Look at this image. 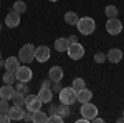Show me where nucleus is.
Masks as SVG:
<instances>
[{
    "label": "nucleus",
    "instance_id": "obj_29",
    "mask_svg": "<svg viewBox=\"0 0 124 123\" xmlns=\"http://www.w3.org/2000/svg\"><path fill=\"white\" fill-rule=\"evenodd\" d=\"M8 108H10V105H8V100H0V113H8Z\"/></svg>",
    "mask_w": 124,
    "mask_h": 123
},
{
    "label": "nucleus",
    "instance_id": "obj_1",
    "mask_svg": "<svg viewBox=\"0 0 124 123\" xmlns=\"http://www.w3.org/2000/svg\"><path fill=\"white\" fill-rule=\"evenodd\" d=\"M76 28L81 35H91L96 30V22L91 17H81L76 23Z\"/></svg>",
    "mask_w": 124,
    "mask_h": 123
},
{
    "label": "nucleus",
    "instance_id": "obj_23",
    "mask_svg": "<svg viewBox=\"0 0 124 123\" xmlns=\"http://www.w3.org/2000/svg\"><path fill=\"white\" fill-rule=\"evenodd\" d=\"M56 113H58V115H61L63 118H68V116H70V113H71V108H70V105L61 103V105H60V106L56 108Z\"/></svg>",
    "mask_w": 124,
    "mask_h": 123
},
{
    "label": "nucleus",
    "instance_id": "obj_26",
    "mask_svg": "<svg viewBox=\"0 0 124 123\" xmlns=\"http://www.w3.org/2000/svg\"><path fill=\"white\" fill-rule=\"evenodd\" d=\"M13 10L17 12V13H23V12H27V3L23 2V0H18V2H15L13 3Z\"/></svg>",
    "mask_w": 124,
    "mask_h": 123
},
{
    "label": "nucleus",
    "instance_id": "obj_14",
    "mask_svg": "<svg viewBox=\"0 0 124 123\" xmlns=\"http://www.w3.org/2000/svg\"><path fill=\"white\" fill-rule=\"evenodd\" d=\"M106 58L111 62V63H119L123 60V52L119 48H111L108 53H106Z\"/></svg>",
    "mask_w": 124,
    "mask_h": 123
},
{
    "label": "nucleus",
    "instance_id": "obj_3",
    "mask_svg": "<svg viewBox=\"0 0 124 123\" xmlns=\"http://www.w3.org/2000/svg\"><path fill=\"white\" fill-rule=\"evenodd\" d=\"M18 60H20V63H23V65L31 63V62L35 60V47H33L31 43L23 45L18 52Z\"/></svg>",
    "mask_w": 124,
    "mask_h": 123
},
{
    "label": "nucleus",
    "instance_id": "obj_25",
    "mask_svg": "<svg viewBox=\"0 0 124 123\" xmlns=\"http://www.w3.org/2000/svg\"><path fill=\"white\" fill-rule=\"evenodd\" d=\"M15 90H18V92H22V93H25V95L30 93V88L27 85V82H20V80L15 82Z\"/></svg>",
    "mask_w": 124,
    "mask_h": 123
},
{
    "label": "nucleus",
    "instance_id": "obj_18",
    "mask_svg": "<svg viewBox=\"0 0 124 123\" xmlns=\"http://www.w3.org/2000/svg\"><path fill=\"white\" fill-rule=\"evenodd\" d=\"M68 45H70V42H68V37H60V38H56L55 40V50L56 52H66V48H68Z\"/></svg>",
    "mask_w": 124,
    "mask_h": 123
},
{
    "label": "nucleus",
    "instance_id": "obj_2",
    "mask_svg": "<svg viewBox=\"0 0 124 123\" xmlns=\"http://www.w3.org/2000/svg\"><path fill=\"white\" fill-rule=\"evenodd\" d=\"M58 95H60V102L65 105H70V106L78 102V92L73 86H63Z\"/></svg>",
    "mask_w": 124,
    "mask_h": 123
},
{
    "label": "nucleus",
    "instance_id": "obj_37",
    "mask_svg": "<svg viewBox=\"0 0 124 123\" xmlns=\"http://www.w3.org/2000/svg\"><path fill=\"white\" fill-rule=\"evenodd\" d=\"M68 42H70V43H75V42H78V37L76 35H70V37H68Z\"/></svg>",
    "mask_w": 124,
    "mask_h": 123
},
{
    "label": "nucleus",
    "instance_id": "obj_22",
    "mask_svg": "<svg viewBox=\"0 0 124 123\" xmlns=\"http://www.w3.org/2000/svg\"><path fill=\"white\" fill-rule=\"evenodd\" d=\"M104 13H106V17H108V19H114V17H117L119 10H117V7H116V5H106Z\"/></svg>",
    "mask_w": 124,
    "mask_h": 123
},
{
    "label": "nucleus",
    "instance_id": "obj_34",
    "mask_svg": "<svg viewBox=\"0 0 124 123\" xmlns=\"http://www.w3.org/2000/svg\"><path fill=\"white\" fill-rule=\"evenodd\" d=\"M51 85H53V82H51L50 78H46V80L41 82V86H43V88H51Z\"/></svg>",
    "mask_w": 124,
    "mask_h": 123
},
{
    "label": "nucleus",
    "instance_id": "obj_4",
    "mask_svg": "<svg viewBox=\"0 0 124 123\" xmlns=\"http://www.w3.org/2000/svg\"><path fill=\"white\" fill-rule=\"evenodd\" d=\"M66 53L71 60H79V58L85 57V47L79 43V42H75V43H70L66 48Z\"/></svg>",
    "mask_w": 124,
    "mask_h": 123
},
{
    "label": "nucleus",
    "instance_id": "obj_7",
    "mask_svg": "<svg viewBox=\"0 0 124 123\" xmlns=\"http://www.w3.org/2000/svg\"><path fill=\"white\" fill-rule=\"evenodd\" d=\"M25 105H27V110L30 112H38L41 110V105L43 102L38 98V95H27V98H25Z\"/></svg>",
    "mask_w": 124,
    "mask_h": 123
},
{
    "label": "nucleus",
    "instance_id": "obj_30",
    "mask_svg": "<svg viewBox=\"0 0 124 123\" xmlns=\"http://www.w3.org/2000/svg\"><path fill=\"white\" fill-rule=\"evenodd\" d=\"M106 60H108V58H106V53H103V52H98V53L94 55V62L96 63H104Z\"/></svg>",
    "mask_w": 124,
    "mask_h": 123
},
{
    "label": "nucleus",
    "instance_id": "obj_13",
    "mask_svg": "<svg viewBox=\"0 0 124 123\" xmlns=\"http://www.w3.org/2000/svg\"><path fill=\"white\" fill-rule=\"evenodd\" d=\"M3 66H5V70L7 72H17L18 70V66H20V60L18 57H8L5 62H3Z\"/></svg>",
    "mask_w": 124,
    "mask_h": 123
},
{
    "label": "nucleus",
    "instance_id": "obj_15",
    "mask_svg": "<svg viewBox=\"0 0 124 123\" xmlns=\"http://www.w3.org/2000/svg\"><path fill=\"white\" fill-rule=\"evenodd\" d=\"M13 93H15V86L13 85H5L0 86V98H3V100H12L13 98Z\"/></svg>",
    "mask_w": 124,
    "mask_h": 123
},
{
    "label": "nucleus",
    "instance_id": "obj_24",
    "mask_svg": "<svg viewBox=\"0 0 124 123\" xmlns=\"http://www.w3.org/2000/svg\"><path fill=\"white\" fill-rule=\"evenodd\" d=\"M15 82H17V76L13 72H5L3 73V83H7V85H15Z\"/></svg>",
    "mask_w": 124,
    "mask_h": 123
},
{
    "label": "nucleus",
    "instance_id": "obj_39",
    "mask_svg": "<svg viewBox=\"0 0 124 123\" xmlns=\"http://www.w3.org/2000/svg\"><path fill=\"white\" fill-rule=\"evenodd\" d=\"M48 2H58V0H48Z\"/></svg>",
    "mask_w": 124,
    "mask_h": 123
},
{
    "label": "nucleus",
    "instance_id": "obj_10",
    "mask_svg": "<svg viewBox=\"0 0 124 123\" xmlns=\"http://www.w3.org/2000/svg\"><path fill=\"white\" fill-rule=\"evenodd\" d=\"M5 25L10 27V28L18 27V25H20V13H17L15 10L12 9L8 13H7V17H5Z\"/></svg>",
    "mask_w": 124,
    "mask_h": 123
},
{
    "label": "nucleus",
    "instance_id": "obj_31",
    "mask_svg": "<svg viewBox=\"0 0 124 123\" xmlns=\"http://www.w3.org/2000/svg\"><path fill=\"white\" fill-rule=\"evenodd\" d=\"M23 120H25V122L28 123V122H33V112H25V113H23Z\"/></svg>",
    "mask_w": 124,
    "mask_h": 123
},
{
    "label": "nucleus",
    "instance_id": "obj_11",
    "mask_svg": "<svg viewBox=\"0 0 124 123\" xmlns=\"http://www.w3.org/2000/svg\"><path fill=\"white\" fill-rule=\"evenodd\" d=\"M23 106H20V105H13V106H10L8 108V116L12 122H18V120H23Z\"/></svg>",
    "mask_w": 124,
    "mask_h": 123
},
{
    "label": "nucleus",
    "instance_id": "obj_16",
    "mask_svg": "<svg viewBox=\"0 0 124 123\" xmlns=\"http://www.w3.org/2000/svg\"><path fill=\"white\" fill-rule=\"evenodd\" d=\"M38 98L43 102V103H50L51 100H53V90L51 88H40V92H38Z\"/></svg>",
    "mask_w": 124,
    "mask_h": 123
},
{
    "label": "nucleus",
    "instance_id": "obj_38",
    "mask_svg": "<svg viewBox=\"0 0 124 123\" xmlns=\"http://www.w3.org/2000/svg\"><path fill=\"white\" fill-rule=\"evenodd\" d=\"M0 65H3V62H2V52H0Z\"/></svg>",
    "mask_w": 124,
    "mask_h": 123
},
{
    "label": "nucleus",
    "instance_id": "obj_28",
    "mask_svg": "<svg viewBox=\"0 0 124 123\" xmlns=\"http://www.w3.org/2000/svg\"><path fill=\"white\" fill-rule=\"evenodd\" d=\"M48 122H50V123H63V122H65V118H63L61 115H58V113H53V115L48 116Z\"/></svg>",
    "mask_w": 124,
    "mask_h": 123
},
{
    "label": "nucleus",
    "instance_id": "obj_8",
    "mask_svg": "<svg viewBox=\"0 0 124 123\" xmlns=\"http://www.w3.org/2000/svg\"><path fill=\"white\" fill-rule=\"evenodd\" d=\"M15 76H17V80H20V82H27L28 83L30 80H31V76H33V72L27 65H20L18 70L15 72Z\"/></svg>",
    "mask_w": 124,
    "mask_h": 123
},
{
    "label": "nucleus",
    "instance_id": "obj_32",
    "mask_svg": "<svg viewBox=\"0 0 124 123\" xmlns=\"http://www.w3.org/2000/svg\"><path fill=\"white\" fill-rule=\"evenodd\" d=\"M12 120H10L8 113H0V123H10Z\"/></svg>",
    "mask_w": 124,
    "mask_h": 123
},
{
    "label": "nucleus",
    "instance_id": "obj_6",
    "mask_svg": "<svg viewBox=\"0 0 124 123\" xmlns=\"http://www.w3.org/2000/svg\"><path fill=\"white\" fill-rule=\"evenodd\" d=\"M81 116L86 118V120H91V118H94L96 115H98V106L93 105L91 102H86V103H81Z\"/></svg>",
    "mask_w": 124,
    "mask_h": 123
},
{
    "label": "nucleus",
    "instance_id": "obj_17",
    "mask_svg": "<svg viewBox=\"0 0 124 123\" xmlns=\"http://www.w3.org/2000/svg\"><path fill=\"white\" fill-rule=\"evenodd\" d=\"M91 98H93V92L89 90V88H81L79 92H78V102L79 103H86V102H91Z\"/></svg>",
    "mask_w": 124,
    "mask_h": 123
},
{
    "label": "nucleus",
    "instance_id": "obj_21",
    "mask_svg": "<svg viewBox=\"0 0 124 123\" xmlns=\"http://www.w3.org/2000/svg\"><path fill=\"white\" fill-rule=\"evenodd\" d=\"M78 20H79V17H78L75 12H66L65 13V22H66L68 25H76Z\"/></svg>",
    "mask_w": 124,
    "mask_h": 123
},
{
    "label": "nucleus",
    "instance_id": "obj_41",
    "mask_svg": "<svg viewBox=\"0 0 124 123\" xmlns=\"http://www.w3.org/2000/svg\"><path fill=\"white\" fill-rule=\"evenodd\" d=\"M123 116H124V112H123Z\"/></svg>",
    "mask_w": 124,
    "mask_h": 123
},
{
    "label": "nucleus",
    "instance_id": "obj_35",
    "mask_svg": "<svg viewBox=\"0 0 124 123\" xmlns=\"http://www.w3.org/2000/svg\"><path fill=\"white\" fill-rule=\"evenodd\" d=\"M48 105H50V108H48V112H50V115L56 113V108H58L56 105H53V103H51V102H50V103H48Z\"/></svg>",
    "mask_w": 124,
    "mask_h": 123
},
{
    "label": "nucleus",
    "instance_id": "obj_27",
    "mask_svg": "<svg viewBox=\"0 0 124 123\" xmlns=\"http://www.w3.org/2000/svg\"><path fill=\"white\" fill-rule=\"evenodd\" d=\"M71 86H73L76 92H79L81 88H85V86H86L85 78H75V80H73V83H71Z\"/></svg>",
    "mask_w": 124,
    "mask_h": 123
},
{
    "label": "nucleus",
    "instance_id": "obj_12",
    "mask_svg": "<svg viewBox=\"0 0 124 123\" xmlns=\"http://www.w3.org/2000/svg\"><path fill=\"white\" fill-rule=\"evenodd\" d=\"M63 75H65L63 68H61V66H58V65L51 66V68L48 70V78H50L51 82H61Z\"/></svg>",
    "mask_w": 124,
    "mask_h": 123
},
{
    "label": "nucleus",
    "instance_id": "obj_40",
    "mask_svg": "<svg viewBox=\"0 0 124 123\" xmlns=\"http://www.w3.org/2000/svg\"><path fill=\"white\" fill-rule=\"evenodd\" d=\"M0 32H2V25H0Z\"/></svg>",
    "mask_w": 124,
    "mask_h": 123
},
{
    "label": "nucleus",
    "instance_id": "obj_5",
    "mask_svg": "<svg viewBox=\"0 0 124 123\" xmlns=\"http://www.w3.org/2000/svg\"><path fill=\"white\" fill-rule=\"evenodd\" d=\"M106 32L109 33V35H119L121 32H123V23H121V20L114 17V19H108L106 22Z\"/></svg>",
    "mask_w": 124,
    "mask_h": 123
},
{
    "label": "nucleus",
    "instance_id": "obj_9",
    "mask_svg": "<svg viewBox=\"0 0 124 123\" xmlns=\"http://www.w3.org/2000/svg\"><path fill=\"white\" fill-rule=\"evenodd\" d=\"M50 48L46 45H40V47H35V60H38L40 63H45L50 60Z\"/></svg>",
    "mask_w": 124,
    "mask_h": 123
},
{
    "label": "nucleus",
    "instance_id": "obj_19",
    "mask_svg": "<svg viewBox=\"0 0 124 123\" xmlns=\"http://www.w3.org/2000/svg\"><path fill=\"white\" fill-rule=\"evenodd\" d=\"M33 123H48V115L45 112H33Z\"/></svg>",
    "mask_w": 124,
    "mask_h": 123
},
{
    "label": "nucleus",
    "instance_id": "obj_20",
    "mask_svg": "<svg viewBox=\"0 0 124 123\" xmlns=\"http://www.w3.org/2000/svg\"><path fill=\"white\" fill-rule=\"evenodd\" d=\"M25 98H27V95L18 92V90H15V93H13V105H20V106H23L25 105Z\"/></svg>",
    "mask_w": 124,
    "mask_h": 123
},
{
    "label": "nucleus",
    "instance_id": "obj_42",
    "mask_svg": "<svg viewBox=\"0 0 124 123\" xmlns=\"http://www.w3.org/2000/svg\"><path fill=\"white\" fill-rule=\"evenodd\" d=\"M0 68H2V65H0Z\"/></svg>",
    "mask_w": 124,
    "mask_h": 123
},
{
    "label": "nucleus",
    "instance_id": "obj_36",
    "mask_svg": "<svg viewBox=\"0 0 124 123\" xmlns=\"http://www.w3.org/2000/svg\"><path fill=\"white\" fill-rule=\"evenodd\" d=\"M89 122H93V123H103V122H104V120H103V118H99V116H98V115H96L94 118H91V120H89Z\"/></svg>",
    "mask_w": 124,
    "mask_h": 123
},
{
    "label": "nucleus",
    "instance_id": "obj_33",
    "mask_svg": "<svg viewBox=\"0 0 124 123\" xmlns=\"http://www.w3.org/2000/svg\"><path fill=\"white\" fill-rule=\"evenodd\" d=\"M53 92H56V93H60V92H61V88H63V86H61V83H60V82H53Z\"/></svg>",
    "mask_w": 124,
    "mask_h": 123
}]
</instances>
